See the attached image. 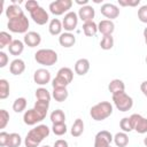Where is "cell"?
Instances as JSON below:
<instances>
[{
  "label": "cell",
  "mask_w": 147,
  "mask_h": 147,
  "mask_svg": "<svg viewBox=\"0 0 147 147\" xmlns=\"http://www.w3.org/2000/svg\"><path fill=\"white\" fill-rule=\"evenodd\" d=\"M119 126L121 129L123 130V132H131L133 130V126H132V123H131V119L130 117H124L121 119L119 122Z\"/></svg>",
  "instance_id": "obj_36"
},
{
  "label": "cell",
  "mask_w": 147,
  "mask_h": 147,
  "mask_svg": "<svg viewBox=\"0 0 147 147\" xmlns=\"http://www.w3.org/2000/svg\"><path fill=\"white\" fill-rule=\"evenodd\" d=\"M144 38H145V42L147 45V28H145V30H144Z\"/></svg>",
  "instance_id": "obj_48"
},
{
  "label": "cell",
  "mask_w": 147,
  "mask_h": 147,
  "mask_svg": "<svg viewBox=\"0 0 147 147\" xmlns=\"http://www.w3.org/2000/svg\"><path fill=\"white\" fill-rule=\"evenodd\" d=\"M70 132H71V136L75 137V138L80 137V136L83 134V132H84V122H83V119L77 118V119L74 122Z\"/></svg>",
  "instance_id": "obj_26"
},
{
  "label": "cell",
  "mask_w": 147,
  "mask_h": 147,
  "mask_svg": "<svg viewBox=\"0 0 147 147\" xmlns=\"http://www.w3.org/2000/svg\"><path fill=\"white\" fill-rule=\"evenodd\" d=\"M26 108V99L25 98H17L13 103V110L15 113H22Z\"/></svg>",
  "instance_id": "obj_30"
},
{
  "label": "cell",
  "mask_w": 147,
  "mask_h": 147,
  "mask_svg": "<svg viewBox=\"0 0 147 147\" xmlns=\"http://www.w3.org/2000/svg\"><path fill=\"white\" fill-rule=\"evenodd\" d=\"M94 15H95L94 8H93L92 6H88V5L83 6V7L79 9V11H78V17H79L84 23H86V22H92L93 18H94Z\"/></svg>",
  "instance_id": "obj_15"
},
{
  "label": "cell",
  "mask_w": 147,
  "mask_h": 147,
  "mask_svg": "<svg viewBox=\"0 0 147 147\" xmlns=\"http://www.w3.org/2000/svg\"><path fill=\"white\" fill-rule=\"evenodd\" d=\"M40 41H41V37L38 32L29 31L24 36V44L28 45L29 47H36L40 44Z\"/></svg>",
  "instance_id": "obj_17"
},
{
  "label": "cell",
  "mask_w": 147,
  "mask_h": 147,
  "mask_svg": "<svg viewBox=\"0 0 147 147\" xmlns=\"http://www.w3.org/2000/svg\"><path fill=\"white\" fill-rule=\"evenodd\" d=\"M74 78V72L70 68L68 67H63L57 71L56 77L53 79L52 85L53 88H57V87H67Z\"/></svg>",
  "instance_id": "obj_4"
},
{
  "label": "cell",
  "mask_w": 147,
  "mask_h": 147,
  "mask_svg": "<svg viewBox=\"0 0 147 147\" xmlns=\"http://www.w3.org/2000/svg\"><path fill=\"white\" fill-rule=\"evenodd\" d=\"M24 49V44L23 41L16 39V40H13V42L10 44V46L8 47V51L11 55L14 56H17V55H21V53L23 52Z\"/></svg>",
  "instance_id": "obj_24"
},
{
  "label": "cell",
  "mask_w": 147,
  "mask_h": 147,
  "mask_svg": "<svg viewBox=\"0 0 147 147\" xmlns=\"http://www.w3.org/2000/svg\"><path fill=\"white\" fill-rule=\"evenodd\" d=\"M21 142H22V139L18 133H9L7 147H20Z\"/></svg>",
  "instance_id": "obj_33"
},
{
  "label": "cell",
  "mask_w": 147,
  "mask_h": 147,
  "mask_svg": "<svg viewBox=\"0 0 147 147\" xmlns=\"http://www.w3.org/2000/svg\"><path fill=\"white\" fill-rule=\"evenodd\" d=\"M36 98L38 101H48V102L51 101V94L44 87H40L36 91Z\"/></svg>",
  "instance_id": "obj_32"
},
{
  "label": "cell",
  "mask_w": 147,
  "mask_h": 147,
  "mask_svg": "<svg viewBox=\"0 0 147 147\" xmlns=\"http://www.w3.org/2000/svg\"><path fill=\"white\" fill-rule=\"evenodd\" d=\"M11 42H13V38L8 32H6V31L0 32V48L1 49L5 48L6 46L9 47Z\"/></svg>",
  "instance_id": "obj_31"
},
{
  "label": "cell",
  "mask_w": 147,
  "mask_h": 147,
  "mask_svg": "<svg viewBox=\"0 0 147 147\" xmlns=\"http://www.w3.org/2000/svg\"><path fill=\"white\" fill-rule=\"evenodd\" d=\"M100 11H101V14H102L105 17L109 18L110 21L114 20V18H117L118 15H119V9H118V7H117L116 5L109 3V2H108V3H103V5L101 6Z\"/></svg>",
  "instance_id": "obj_13"
},
{
  "label": "cell",
  "mask_w": 147,
  "mask_h": 147,
  "mask_svg": "<svg viewBox=\"0 0 147 147\" xmlns=\"http://www.w3.org/2000/svg\"><path fill=\"white\" fill-rule=\"evenodd\" d=\"M42 147H51V146H47V145H46V146H42Z\"/></svg>",
  "instance_id": "obj_50"
},
{
  "label": "cell",
  "mask_w": 147,
  "mask_h": 147,
  "mask_svg": "<svg viewBox=\"0 0 147 147\" xmlns=\"http://www.w3.org/2000/svg\"><path fill=\"white\" fill-rule=\"evenodd\" d=\"M24 13L23 10L20 8V6H17L16 3H11L9 5L7 8H6V16L9 18V20H14V18H17L20 16H23Z\"/></svg>",
  "instance_id": "obj_21"
},
{
  "label": "cell",
  "mask_w": 147,
  "mask_h": 147,
  "mask_svg": "<svg viewBox=\"0 0 147 147\" xmlns=\"http://www.w3.org/2000/svg\"><path fill=\"white\" fill-rule=\"evenodd\" d=\"M111 114H113V106L108 101H101V102L94 105L90 110L91 117L98 122L108 118Z\"/></svg>",
  "instance_id": "obj_2"
},
{
  "label": "cell",
  "mask_w": 147,
  "mask_h": 147,
  "mask_svg": "<svg viewBox=\"0 0 147 147\" xmlns=\"http://www.w3.org/2000/svg\"><path fill=\"white\" fill-rule=\"evenodd\" d=\"M34 60L41 64V65H53L57 62V54L55 51L49 49V48H42L36 52L34 54Z\"/></svg>",
  "instance_id": "obj_3"
},
{
  "label": "cell",
  "mask_w": 147,
  "mask_h": 147,
  "mask_svg": "<svg viewBox=\"0 0 147 147\" xmlns=\"http://www.w3.org/2000/svg\"><path fill=\"white\" fill-rule=\"evenodd\" d=\"M113 140L114 137L111 136V133L107 130H102L98 132L94 138V147H109Z\"/></svg>",
  "instance_id": "obj_10"
},
{
  "label": "cell",
  "mask_w": 147,
  "mask_h": 147,
  "mask_svg": "<svg viewBox=\"0 0 147 147\" xmlns=\"http://www.w3.org/2000/svg\"><path fill=\"white\" fill-rule=\"evenodd\" d=\"M108 90L111 94H116L119 92H124L125 90V84L123 83V80L121 79H113L109 85H108Z\"/></svg>",
  "instance_id": "obj_22"
},
{
  "label": "cell",
  "mask_w": 147,
  "mask_h": 147,
  "mask_svg": "<svg viewBox=\"0 0 147 147\" xmlns=\"http://www.w3.org/2000/svg\"><path fill=\"white\" fill-rule=\"evenodd\" d=\"M109 147H111V146H109Z\"/></svg>",
  "instance_id": "obj_52"
},
{
  "label": "cell",
  "mask_w": 147,
  "mask_h": 147,
  "mask_svg": "<svg viewBox=\"0 0 147 147\" xmlns=\"http://www.w3.org/2000/svg\"><path fill=\"white\" fill-rule=\"evenodd\" d=\"M138 18L140 22L147 23V5H144L138 9Z\"/></svg>",
  "instance_id": "obj_40"
},
{
  "label": "cell",
  "mask_w": 147,
  "mask_h": 147,
  "mask_svg": "<svg viewBox=\"0 0 147 147\" xmlns=\"http://www.w3.org/2000/svg\"><path fill=\"white\" fill-rule=\"evenodd\" d=\"M100 46L102 49L105 51H108V49H111L113 46H114V38L111 36H103V38L101 39L100 41Z\"/></svg>",
  "instance_id": "obj_35"
},
{
  "label": "cell",
  "mask_w": 147,
  "mask_h": 147,
  "mask_svg": "<svg viewBox=\"0 0 147 147\" xmlns=\"http://www.w3.org/2000/svg\"><path fill=\"white\" fill-rule=\"evenodd\" d=\"M90 70V61L87 59H79L75 63V72L79 76H84Z\"/></svg>",
  "instance_id": "obj_19"
},
{
  "label": "cell",
  "mask_w": 147,
  "mask_h": 147,
  "mask_svg": "<svg viewBox=\"0 0 147 147\" xmlns=\"http://www.w3.org/2000/svg\"><path fill=\"white\" fill-rule=\"evenodd\" d=\"M118 3L119 6H131V7H134V6H138L140 3V0H133V1H130V0H118Z\"/></svg>",
  "instance_id": "obj_42"
},
{
  "label": "cell",
  "mask_w": 147,
  "mask_h": 147,
  "mask_svg": "<svg viewBox=\"0 0 147 147\" xmlns=\"http://www.w3.org/2000/svg\"><path fill=\"white\" fill-rule=\"evenodd\" d=\"M53 98L55 99V101L57 102H63L64 100H67L69 93L67 87H57V88H53V93H52Z\"/></svg>",
  "instance_id": "obj_25"
},
{
  "label": "cell",
  "mask_w": 147,
  "mask_h": 147,
  "mask_svg": "<svg viewBox=\"0 0 147 147\" xmlns=\"http://www.w3.org/2000/svg\"><path fill=\"white\" fill-rule=\"evenodd\" d=\"M48 107H49V102H48V101H38V100H37L33 108H36L37 110H39V111L42 113L44 115H47Z\"/></svg>",
  "instance_id": "obj_38"
},
{
  "label": "cell",
  "mask_w": 147,
  "mask_h": 147,
  "mask_svg": "<svg viewBox=\"0 0 147 147\" xmlns=\"http://www.w3.org/2000/svg\"><path fill=\"white\" fill-rule=\"evenodd\" d=\"M78 15L75 13V11H68L65 15H64V18L62 21V25H63V29L67 31V32H71L76 29L77 24H78Z\"/></svg>",
  "instance_id": "obj_12"
},
{
  "label": "cell",
  "mask_w": 147,
  "mask_h": 147,
  "mask_svg": "<svg viewBox=\"0 0 147 147\" xmlns=\"http://www.w3.org/2000/svg\"><path fill=\"white\" fill-rule=\"evenodd\" d=\"M113 101L115 107L119 111H127L133 106V100L130 95H127L125 92H119L116 94H113Z\"/></svg>",
  "instance_id": "obj_5"
},
{
  "label": "cell",
  "mask_w": 147,
  "mask_h": 147,
  "mask_svg": "<svg viewBox=\"0 0 147 147\" xmlns=\"http://www.w3.org/2000/svg\"><path fill=\"white\" fill-rule=\"evenodd\" d=\"M51 121L53 124H59V123H64L65 121V115L63 113V110L61 109H56L51 114Z\"/></svg>",
  "instance_id": "obj_29"
},
{
  "label": "cell",
  "mask_w": 147,
  "mask_h": 147,
  "mask_svg": "<svg viewBox=\"0 0 147 147\" xmlns=\"http://www.w3.org/2000/svg\"><path fill=\"white\" fill-rule=\"evenodd\" d=\"M33 80L38 85H46L51 80V72L46 69H38L33 74Z\"/></svg>",
  "instance_id": "obj_14"
},
{
  "label": "cell",
  "mask_w": 147,
  "mask_h": 147,
  "mask_svg": "<svg viewBox=\"0 0 147 147\" xmlns=\"http://www.w3.org/2000/svg\"><path fill=\"white\" fill-rule=\"evenodd\" d=\"M48 134H49V127L47 125L40 124L28 132L24 140V145L25 147H38L40 142L46 137H48Z\"/></svg>",
  "instance_id": "obj_1"
},
{
  "label": "cell",
  "mask_w": 147,
  "mask_h": 147,
  "mask_svg": "<svg viewBox=\"0 0 147 147\" xmlns=\"http://www.w3.org/2000/svg\"><path fill=\"white\" fill-rule=\"evenodd\" d=\"M54 147H68V141L63 139H59L54 142Z\"/></svg>",
  "instance_id": "obj_45"
},
{
  "label": "cell",
  "mask_w": 147,
  "mask_h": 147,
  "mask_svg": "<svg viewBox=\"0 0 147 147\" xmlns=\"http://www.w3.org/2000/svg\"><path fill=\"white\" fill-rule=\"evenodd\" d=\"M9 31L15 33H25L29 29V20L25 15L20 16L14 20H9L7 23Z\"/></svg>",
  "instance_id": "obj_6"
},
{
  "label": "cell",
  "mask_w": 147,
  "mask_h": 147,
  "mask_svg": "<svg viewBox=\"0 0 147 147\" xmlns=\"http://www.w3.org/2000/svg\"><path fill=\"white\" fill-rule=\"evenodd\" d=\"M115 30V24L110 20H102L98 24V31L103 36H111Z\"/></svg>",
  "instance_id": "obj_16"
},
{
  "label": "cell",
  "mask_w": 147,
  "mask_h": 147,
  "mask_svg": "<svg viewBox=\"0 0 147 147\" xmlns=\"http://www.w3.org/2000/svg\"><path fill=\"white\" fill-rule=\"evenodd\" d=\"M30 16L31 18L33 20L34 23H37L38 25H44L48 22L49 20V16H48V13L42 8V7H37L34 8L32 11H30Z\"/></svg>",
  "instance_id": "obj_11"
},
{
  "label": "cell",
  "mask_w": 147,
  "mask_h": 147,
  "mask_svg": "<svg viewBox=\"0 0 147 147\" xmlns=\"http://www.w3.org/2000/svg\"><path fill=\"white\" fill-rule=\"evenodd\" d=\"M8 63V55L5 52H0V68H5Z\"/></svg>",
  "instance_id": "obj_44"
},
{
  "label": "cell",
  "mask_w": 147,
  "mask_h": 147,
  "mask_svg": "<svg viewBox=\"0 0 147 147\" xmlns=\"http://www.w3.org/2000/svg\"><path fill=\"white\" fill-rule=\"evenodd\" d=\"M62 29H63V25H62V23H61L60 20H57V18L51 20L49 25H48V30H49V33H51L52 36L61 34Z\"/></svg>",
  "instance_id": "obj_23"
},
{
  "label": "cell",
  "mask_w": 147,
  "mask_h": 147,
  "mask_svg": "<svg viewBox=\"0 0 147 147\" xmlns=\"http://www.w3.org/2000/svg\"><path fill=\"white\" fill-rule=\"evenodd\" d=\"M83 31L86 37H92L98 32V25L92 21V22H86L83 24Z\"/></svg>",
  "instance_id": "obj_28"
},
{
  "label": "cell",
  "mask_w": 147,
  "mask_h": 147,
  "mask_svg": "<svg viewBox=\"0 0 147 147\" xmlns=\"http://www.w3.org/2000/svg\"><path fill=\"white\" fill-rule=\"evenodd\" d=\"M59 42L62 47H65V48H70L75 45L76 42V37L71 33V32H64V33H61L60 37H59Z\"/></svg>",
  "instance_id": "obj_18"
},
{
  "label": "cell",
  "mask_w": 147,
  "mask_h": 147,
  "mask_svg": "<svg viewBox=\"0 0 147 147\" xmlns=\"http://www.w3.org/2000/svg\"><path fill=\"white\" fill-rule=\"evenodd\" d=\"M45 117H46V115H44L42 113H40L36 108H31V109H29L24 113L23 121L26 125H34V124L41 122Z\"/></svg>",
  "instance_id": "obj_8"
},
{
  "label": "cell",
  "mask_w": 147,
  "mask_h": 147,
  "mask_svg": "<svg viewBox=\"0 0 147 147\" xmlns=\"http://www.w3.org/2000/svg\"><path fill=\"white\" fill-rule=\"evenodd\" d=\"M114 142L117 147H126L129 144V137L126 132H118L114 137Z\"/></svg>",
  "instance_id": "obj_27"
},
{
  "label": "cell",
  "mask_w": 147,
  "mask_h": 147,
  "mask_svg": "<svg viewBox=\"0 0 147 147\" xmlns=\"http://www.w3.org/2000/svg\"><path fill=\"white\" fill-rule=\"evenodd\" d=\"M9 122V114L5 109H0V129H5Z\"/></svg>",
  "instance_id": "obj_39"
},
{
  "label": "cell",
  "mask_w": 147,
  "mask_h": 147,
  "mask_svg": "<svg viewBox=\"0 0 147 147\" xmlns=\"http://www.w3.org/2000/svg\"><path fill=\"white\" fill-rule=\"evenodd\" d=\"M133 130L137 131L138 133H146L147 132V118H145L144 116L139 115V114H132L130 116Z\"/></svg>",
  "instance_id": "obj_9"
},
{
  "label": "cell",
  "mask_w": 147,
  "mask_h": 147,
  "mask_svg": "<svg viewBox=\"0 0 147 147\" xmlns=\"http://www.w3.org/2000/svg\"><path fill=\"white\" fill-rule=\"evenodd\" d=\"M9 95V83L6 79H0V99L3 100Z\"/></svg>",
  "instance_id": "obj_34"
},
{
  "label": "cell",
  "mask_w": 147,
  "mask_h": 147,
  "mask_svg": "<svg viewBox=\"0 0 147 147\" xmlns=\"http://www.w3.org/2000/svg\"><path fill=\"white\" fill-rule=\"evenodd\" d=\"M76 2H77V3H78V5H83V6H84V5H85V6H86V5H87V2H88V1H87V0H83V1H79V0H77V1H76Z\"/></svg>",
  "instance_id": "obj_47"
},
{
  "label": "cell",
  "mask_w": 147,
  "mask_h": 147,
  "mask_svg": "<svg viewBox=\"0 0 147 147\" xmlns=\"http://www.w3.org/2000/svg\"><path fill=\"white\" fill-rule=\"evenodd\" d=\"M140 90H141V92L144 93V95L147 98V80H145V82L141 83V85H140Z\"/></svg>",
  "instance_id": "obj_46"
},
{
  "label": "cell",
  "mask_w": 147,
  "mask_h": 147,
  "mask_svg": "<svg viewBox=\"0 0 147 147\" xmlns=\"http://www.w3.org/2000/svg\"><path fill=\"white\" fill-rule=\"evenodd\" d=\"M37 7H39V3L37 1H34V0H28L25 2V8H26V10H29V13L32 11Z\"/></svg>",
  "instance_id": "obj_43"
},
{
  "label": "cell",
  "mask_w": 147,
  "mask_h": 147,
  "mask_svg": "<svg viewBox=\"0 0 147 147\" xmlns=\"http://www.w3.org/2000/svg\"><path fill=\"white\" fill-rule=\"evenodd\" d=\"M8 139H9V133H7L5 131H1L0 132V146L1 147H7Z\"/></svg>",
  "instance_id": "obj_41"
},
{
  "label": "cell",
  "mask_w": 147,
  "mask_h": 147,
  "mask_svg": "<svg viewBox=\"0 0 147 147\" xmlns=\"http://www.w3.org/2000/svg\"><path fill=\"white\" fill-rule=\"evenodd\" d=\"M9 70L15 76H18V75L23 74L24 70H25V63H24V61L21 60V59L13 60L11 63H10V65H9Z\"/></svg>",
  "instance_id": "obj_20"
},
{
  "label": "cell",
  "mask_w": 147,
  "mask_h": 147,
  "mask_svg": "<svg viewBox=\"0 0 147 147\" xmlns=\"http://www.w3.org/2000/svg\"><path fill=\"white\" fill-rule=\"evenodd\" d=\"M146 63H147V56H146Z\"/></svg>",
  "instance_id": "obj_51"
},
{
  "label": "cell",
  "mask_w": 147,
  "mask_h": 147,
  "mask_svg": "<svg viewBox=\"0 0 147 147\" xmlns=\"http://www.w3.org/2000/svg\"><path fill=\"white\" fill-rule=\"evenodd\" d=\"M144 145L147 147V137H146V138H144Z\"/></svg>",
  "instance_id": "obj_49"
},
{
  "label": "cell",
  "mask_w": 147,
  "mask_h": 147,
  "mask_svg": "<svg viewBox=\"0 0 147 147\" xmlns=\"http://www.w3.org/2000/svg\"><path fill=\"white\" fill-rule=\"evenodd\" d=\"M52 131L55 136H63L67 132V125L65 123H59V124H53Z\"/></svg>",
  "instance_id": "obj_37"
},
{
  "label": "cell",
  "mask_w": 147,
  "mask_h": 147,
  "mask_svg": "<svg viewBox=\"0 0 147 147\" xmlns=\"http://www.w3.org/2000/svg\"><path fill=\"white\" fill-rule=\"evenodd\" d=\"M72 6L71 0H56L49 3V11L56 16L64 14L68 11Z\"/></svg>",
  "instance_id": "obj_7"
}]
</instances>
